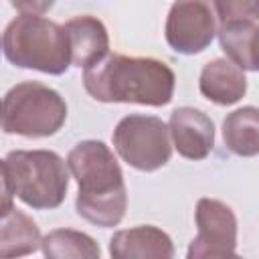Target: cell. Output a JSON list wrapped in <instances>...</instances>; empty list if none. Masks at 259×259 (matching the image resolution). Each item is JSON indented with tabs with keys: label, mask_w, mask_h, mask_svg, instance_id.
Segmentation results:
<instances>
[{
	"label": "cell",
	"mask_w": 259,
	"mask_h": 259,
	"mask_svg": "<svg viewBox=\"0 0 259 259\" xmlns=\"http://www.w3.org/2000/svg\"><path fill=\"white\" fill-rule=\"evenodd\" d=\"M67 119L59 91L38 81H22L0 97V130L24 138H49Z\"/></svg>",
	"instance_id": "4"
},
{
	"label": "cell",
	"mask_w": 259,
	"mask_h": 259,
	"mask_svg": "<svg viewBox=\"0 0 259 259\" xmlns=\"http://www.w3.org/2000/svg\"><path fill=\"white\" fill-rule=\"evenodd\" d=\"M259 18L251 20H235L217 26L221 49L227 59L233 61L243 71H257V53H255V36H257Z\"/></svg>",
	"instance_id": "14"
},
{
	"label": "cell",
	"mask_w": 259,
	"mask_h": 259,
	"mask_svg": "<svg viewBox=\"0 0 259 259\" xmlns=\"http://www.w3.org/2000/svg\"><path fill=\"white\" fill-rule=\"evenodd\" d=\"M55 0H10V6L20 14H45L53 8Z\"/></svg>",
	"instance_id": "19"
},
{
	"label": "cell",
	"mask_w": 259,
	"mask_h": 259,
	"mask_svg": "<svg viewBox=\"0 0 259 259\" xmlns=\"http://www.w3.org/2000/svg\"><path fill=\"white\" fill-rule=\"evenodd\" d=\"M40 251L51 259H99V245L81 231L55 229L40 239Z\"/></svg>",
	"instance_id": "16"
},
{
	"label": "cell",
	"mask_w": 259,
	"mask_h": 259,
	"mask_svg": "<svg viewBox=\"0 0 259 259\" xmlns=\"http://www.w3.org/2000/svg\"><path fill=\"white\" fill-rule=\"evenodd\" d=\"M109 255L113 259H170L174 257V245L162 229L140 225L113 233L109 239Z\"/></svg>",
	"instance_id": "10"
},
{
	"label": "cell",
	"mask_w": 259,
	"mask_h": 259,
	"mask_svg": "<svg viewBox=\"0 0 259 259\" xmlns=\"http://www.w3.org/2000/svg\"><path fill=\"white\" fill-rule=\"evenodd\" d=\"M198 89L202 97L217 105H233L247 93V77L233 61L212 59L200 71Z\"/></svg>",
	"instance_id": "12"
},
{
	"label": "cell",
	"mask_w": 259,
	"mask_h": 259,
	"mask_svg": "<svg viewBox=\"0 0 259 259\" xmlns=\"http://www.w3.org/2000/svg\"><path fill=\"white\" fill-rule=\"evenodd\" d=\"M225 146L243 158L259 154V111L253 105L235 109L223 121Z\"/></svg>",
	"instance_id": "15"
},
{
	"label": "cell",
	"mask_w": 259,
	"mask_h": 259,
	"mask_svg": "<svg viewBox=\"0 0 259 259\" xmlns=\"http://www.w3.org/2000/svg\"><path fill=\"white\" fill-rule=\"evenodd\" d=\"M67 168L79 186L77 214L101 229L119 225L127 208V190L121 166L109 146L99 140L79 142L67 154Z\"/></svg>",
	"instance_id": "2"
},
{
	"label": "cell",
	"mask_w": 259,
	"mask_h": 259,
	"mask_svg": "<svg viewBox=\"0 0 259 259\" xmlns=\"http://www.w3.org/2000/svg\"><path fill=\"white\" fill-rule=\"evenodd\" d=\"M212 6L219 24L259 18L257 0H212Z\"/></svg>",
	"instance_id": "17"
},
{
	"label": "cell",
	"mask_w": 259,
	"mask_h": 259,
	"mask_svg": "<svg viewBox=\"0 0 259 259\" xmlns=\"http://www.w3.org/2000/svg\"><path fill=\"white\" fill-rule=\"evenodd\" d=\"M40 231L36 223L16 206L0 214V257L30 255L40 247Z\"/></svg>",
	"instance_id": "13"
},
{
	"label": "cell",
	"mask_w": 259,
	"mask_h": 259,
	"mask_svg": "<svg viewBox=\"0 0 259 259\" xmlns=\"http://www.w3.org/2000/svg\"><path fill=\"white\" fill-rule=\"evenodd\" d=\"M14 194L34 210L61 206L69 188L67 162L51 150H12L4 158Z\"/></svg>",
	"instance_id": "5"
},
{
	"label": "cell",
	"mask_w": 259,
	"mask_h": 259,
	"mask_svg": "<svg viewBox=\"0 0 259 259\" xmlns=\"http://www.w3.org/2000/svg\"><path fill=\"white\" fill-rule=\"evenodd\" d=\"M65 32L69 38V53H71V65L75 67H89L97 59H101L109 51V34L105 24L91 16L81 14L65 22Z\"/></svg>",
	"instance_id": "11"
},
{
	"label": "cell",
	"mask_w": 259,
	"mask_h": 259,
	"mask_svg": "<svg viewBox=\"0 0 259 259\" xmlns=\"http://www.w3.org/2000/svg\"><path fill=\"white\" fill-rule=\"evenodd\" d=\"M196 237L188 245V259L233 257L237 251V217L217 198H200L194 210Z\"/></svg>",
	"instance_id": "8"
},
{
	"label": "cell",
	"mask_w": 259,
	"mask_h": 259,
	"mask_svg": "<svg viewBox=\"0 0 259 259\" xmlns=\"http://www.w3.org/2000/svg\"><path fill=\"white\" fill-rule=\"evenodd\" d=\"M217 26L212 0H176L170 6L164 34L172 51L196 55L212 42Z\"/></svg>",
	"instance_id": "7"
},
{
	"label": "cell",
	"mask_w": 259,
	"mask_h": 259,
	"mask_svg": "<svg viewBox=\"0 0 259 259\" xmlns=\"http://www.w3.org/2000/svg\"><path fill=\"white\" fill-rule=\"evenodd\" d=\"M85 91L101 103H138L162 107L172 101L174 71L154 57L105 53L83 69Z\"/></svg>",
	"instance_id": "1"
},
{
	"label": "cell",
	"mask_w": 259,
	"mask_h": 259,
	"mask_svg": "<svg viewBox=\"0 0 259 259\" xmlns=\"http://www.w3.org/2000/svg\"><path fill=\"white\" fill-rule=\"evenodd\" d=\"M168 134L172 146L182 158L202 160L214 146V123L196 107H178L168 121Z\"/></svg>",
	"instance_id": "9"
},
{
	"label": "cell",
	"mask_w": 259,
	"mask_h": 259,
	"mask_svg": "<svg viewBox=\"0 0 259 259\" xmlns=\"http://www.w3.org/2000/svg\"><path fill=\"white\" fill-rule=\"evenodd\" d=\"M6 61L20 69L63 75L71 67L69 38L65 28L38 14H20L0 34Z\"/></svg>",
	"instance_id": "3"
},
{
	"label": "cell",
	"mask_w": 259,
	"mask_h": 259,
	"mask_svg": "<svg viewBox=\"0 0 259 259\" xmlns=\"http://www.w3.org/2000/svg\"><path fill=\"white\" fill-rule=\"evenodd\" d=\"M14 184L10 178V170L6 160H0V214L8 212L14 206Z\"/></svg>",
	"instance_id": "18"
},
{
	"label": "cell",
	"mask_w": 259,
	"mask_h": 259,
	"mask_svg": "<svg viewBox=\"0 0 259 259\" xmlns=\"http://www.w3.org/2000/svg\"><path fill=\"white\" fill-rule=\"evenodd\" d=\"M111 140L117 156L140 172H154L166 166L172 156L168 125L156 115L132 113L121 117Z\"/></svg>",
	"instance_id": "6"
}]
</instances>
